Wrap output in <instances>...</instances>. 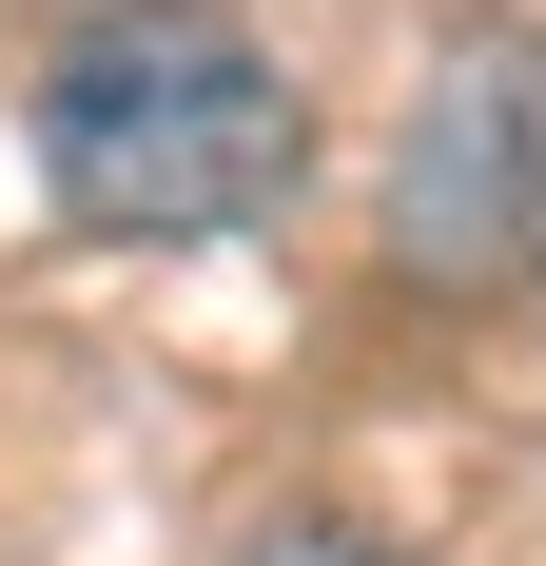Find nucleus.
<instances>
[{"instance_id":"1","label":"nucleus","mask_w":546,"mask_h":566,"mask_svg":"<svg viewBox=\"0 0 546 566\" xmlns=\"http://www.w3.org/2000/svg\"><path fill=\"white\" fill-rule=\"evenodd\" d=\"M40 176L78 234H234L313 176V98L216 0H98L40 59Z\"/></svg>"},{"instance_id":"2","label":"nucleus","mask_w":546,"mask_h":566,"mask_svg":"<svg viewBox=\"0 0 546 566\" xmlns=\"http://www.w3.org/2000/svg\"><path fill=\"white\" fill-rule=\"evenodd\" d=\"M527 59H449V78H430V117H410V216H390V234H410V274H449V254H469V274H507V254H527Z\"/></svg>"},{"instance_id":"3","label":"nucleus","mask_w":546,"mask_h":566,"mask_svg":"<svg viewBox=\"0 0 546 566\" xmlns=\"http://www.w3.org/2000/svg\"><path fill=\"white\" fill-rule=\"evenodd\" d=\"M234 566H390V547H371V527H254Z\"/></svg>"}]
</instances>
